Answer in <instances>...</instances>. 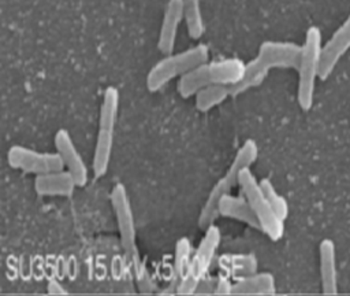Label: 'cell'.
I'll use <instances>...</instances> for the list:
<instances>
[{
    "mask_svg": "<svg viewBox=\"0 0 350 296\" xmlns=\"http://www.w3.org/2000/svg\"><path fill=\"white\" fill-rule=\"evenodd\" d=\"M350 49V15L332 33L327 42L321 47L320 78L327 79L340 62V59Z\"/></svg>",
    "mask_w": 350,
    "mask_h": 296,
    "instance_id": "11",
    "label": "cell"
},
{
    "mask_svg": "<svg viewBox=\"0 0 350 296\" xmlns=\"http://www.w3.org/2000/svg\"><path fill=\"white\" fill-rule=\"evenodd\" d=\"M321 32L319 27L312 26L306 30L305 41L302 44L301 60L298 64V86L297 100L304 111L313 106L316 81L320 78V60H321Z\"/></svg>",
    "mask_w": 350,
    "mask_h": 296,
    "instance_id": "5",
    "label": "cell"
},
{
    "mask_svg": "<svg viewBox=\"0 0 350 296\" xmlns=\"http://www.w3.org/2000/svg\"><path fill=\"white\" fill-rule=\"evenodd\" d=\"M77 184L67 170H59L37 175L34 178V189L40 196L46 197H68L74 193Z\"/></svg>",
    "mask_w": 350,
    "mask_h": 296,
    "instance_id": "13",
    "label": "cell"
},
{
    "mask_svg": "<svg viewBox=\"0 0 350 296\" xmlns=\"http://www.w3.org/2000/svg\"><path fill=\"white\" fill-rule=\"evenodd\" d=\"M193 247L187 237H180L175 244V252H174V262H172V270H171V280L168 284L178 288L180 280L186 275L191 258H193Z\"/></svg>",
    "mask_w": 350,
    "mask_h": 296,
    "instance_id": "19",
    "label": "cell"
},
{
    "mask_svg": "<svg viewBox=\"0 0 350 296\" xmlns=\"http://www.w3.org/2000/svg\"><path fill=\"white\" fill-rule=\"evenodd\" d=\"M260 186L267 197V200L269 201V204L272 206L273 211L278 214V217L284 221L288 215V204L287 200L275 189V186L272 185V182L268 178H262L260 180Z\"/></svg>",
    "mask_w": 350,
    "mask_h": 296,
    "instance_id": "23",
    "label": "cell"
},
{
    "mask_svg": "<svg viewBox=\"0 0 350 296\" xmlns=\"http://www.w3.org/2000/svg\"><path fill=\"white\" fill-rule=\"evenodd\" d=\"M183 5V21L186 23L187 33L191 38H200L205 32L201 0H182Z\"/></svg>",
    "mask_w": 350,
    "mask_h": 296,
    "instance_id": "22",
    "label": "cell"
},
{
    "mask_svg": "<svg viewBox=\"0 0 350 296\" xmlns=\"http://www.w3.org/2000/svg\"><path fill=\"white\" fill-rule=\"evenodd\" d=\"M215 281H216V277H212L208 274L200 282V285L196 289V292L193 293V296H216L215 295Z\"/></svg>",
    "mask_w": 350,
    "mask_h": 296,
    "instance_id": "26",
    "label": "cell"
},
{
    "mask_svg": "<svg viewBox=\"0 0 350 296\" xmlns=\"http://www.w3.org/2000/svg\"><path fill=\"white\" fill-rule=\"evenodd\" d=\"M111 204L120 237V244L126 256L138 264V248H137V230L135 219L131 208L129 193L123 184H116L111 190Z\"/></svg>",
    "mask_w": 350,
    "mask_h": 296,
    "instance_id": "8",
    "label": "cell"
},
{
    "mask_svg": "<svg viewBox=\"0 0 350 296\" xmlns=\"http://www.w3.org/2000/svg\"><path fill=\"white\" fill-rule=\"evenodd\" d=\"M232 285L234 282L231 281V278L220 273L215 281V295L216 296L232 295Z\"/></svg>",
    "mask_w": 350,
    "mask_h": 296,
    "instance_id": "25",
    "label": "cell"
},
{
    "mask_svg": "<svg viewBox=\"0 0 350 296\" xmlns=\"http://www.w3.org/2000/svg\"><path fill=\"white\" fill-rule=\"evenodd\" d=\"M156 296H178V288L171 284H167V286L160 289Z\"/></svg>",
    "mask_w": 350,
    "mask_h": 296,
    "instance_id": "28",
    "label": "cell"
},
{
    "mask_svg": "<svg viewBox=\"0 0 350 296\" xmlns=\"http://www.w3.org/2000/svg\"><path fill=\"white\" fill-rule=\"evenodd\" d=\"M55 147L63 162L64 170H67L72 175L77 186H85L89 178V170L72 137L66 129H59L56 132Z\"/></svg>",
    "mask_w": 350,
    "mask_h": 296,
    "instance_id": "10",
    "label": "cell"
},
{
    "mask_svg": "<svg viewBox=\"0 0 350 296\" xmlns=\"http://www.w3.org/2000/svg\"><path fill=\"white\" fill-rule=\"evenodd\" d=\"M48 293L51 296H64V295H67V291L59 281L52 280L48 282Z\"/></svg>",
    "mask_w": 350,
    "mask_h": 296,
    "instance_id": "27",
    "label": "cell"
},
{
    "mask_svg": "<svg viewBox=\"0 0 350 296\" xmlns=\"http://www.w3.org/2000/svg\"><path fill=\"white\" fill-rule=\"evenodd\" d=\"M219 215L260 230L258 221L243 195H226L219 203Z\"/></svg>",
    "mask_w": 350,
    "mask_h": 296,
    "instance_id": "15",
    "label": "cell"
},
{
    "mask_svg": "<svg viewBox=\"0 0 350 296\" xmlns=\"http://www.w3.org/2000/svg\"><path fill=\"white\" fill-rule=\"evenodd\" d=\"M271 296H287L286 293H280V292H275V293H272Z\"/></svg>",
    "mask_w": 350,
    "mask_h": 296,
    "instance_id": "29",
    "label": "cell"
},
{
    "mask_svg": "<svg viewBox=\"0 0 350 296\" xmlns=\"http://www.w3.org/2000/svg\"><path fill=\"white\" fill-rule=\"evenodd\" d=\"M302 45L290 41H264L258 47L257 55L245 63L243 78L231 86V96L241 95L258 86L271 69H298Z\"/></svg>",
    "mask_w": 350,
    "mask_h": 296,
    "instance_id": "1",
    "label": "cell"
},
{
    "mask_svg": "<svg viewBox=\"0 0 350 296\" xmlns=\"http://www.w3.org/2000/svg\"><path fill=\"white\" fill-rule=\"evenodd\" d=\"M119 112V90L115 86H108L104 90L100 107L98 127L115 129Z\"/></svg>",
    "mask_w": 350,
    "mask_h": 296,
    "instance_id": "21",
    "label": "cell"
},
{
    "mask_svg": "<svg viewBox=\"0 0 350 296\" xmlns=\"http://www.w3.org/2000/svg\"><path fill=\"white\" fill-rule=\"evenodd\" d=\"M238 185L241 195L246 197L258 221L260 230L265 233L272 241L280 240L284 233V221H282L273 211L260 186V181L254 177L250 169H246L239 174Z\"/></svg>",
    "mask_w": 350,
    "mask_h": 296,
    "instance_id": "6",
    "label": "cell"
},
{
    "mask_svg": "<svg viewBox=\"0 0 350 296\" xmlns=\"http://www.w3.org/2000/svg\"><path fill=\"white\" fill-rule=\"evenodd\" d=\"M231 96V89L230 86L226 85H211L206 88H202L194 95V106L198 111L206 112Z\"/></svg>",
    "mask_w": 350,
    "mask_h": 296,
    "instance_id": "20",
    "label": "cell"
},
{
    "mask_svg": "<svg viewBox=\"0 0 350 296\" xmlns=\"http://www.w3.org/2000/svg\"><path fill=\"white\" fill-rule=\"evenodd\" d=\"M209 60V49L205 44L193 45L180 52L164 55L146 75V86L150 92H157L175 78H182L193 69Z\"/></svg>",
    "mask_w": 350,
    "mask_h": 296,
    "instance_id": "4",
    "label": "cell"
},
{
    "mask_svg": "<svg viewBox=\"0 0 350 296\" xmlns=\"http://www.w3.org/2000/svg\"><path fill=\"white\" fill-rule=\"evenodd\" d=\"M275 292V278L267 271L235 280L232 285V296H271Z\"/></svg>",
    "mask_w": 350,
    "mask_h": 296,
    "instance_id": "17",
    "label": "cell"
},
{
    "mask_svg": "<svg viewBox=\"0 0 350 296\" xmlns=\"http://www.w3.org/2000/svg\"><path fill=\"white\" fill-rule=\"evenodd\" d=\"M320 262V281L321 289L325 295H335L338 292V271H336V254L335 244L325 238L319 247Z\"/></svg>",
    "mask_w": 350,
    "mask_h": 296,
    "instance_id": "14",
    "label": "cell"
},
{
    "mask_svg": "<svg viewBox=\"0 0 350 296\" xmlns=\"http://www.w3.org/2000/svg\"><path fill=\"white\" fill-rule=\"evenodd\" d=\"M217 269L230 278H243L257 273V259L253 254H223L217 256Z\"/></svg>",
    "mask_w": 350,
    "mask_h": 296,
    "instance_id": "16",
    "label": "cell"
},
{
    "mask_svg": "<svg viewBox=\"0 0 350 296\" xmlns=\"http://www.w3.org/2000/svg\"><path fill=\"white\" fill-rule=\"evenodd\" d=\"M220 241L221 233L216 225H211L205 229L200 244L193 252L189 270L178 285V296H193L200 282L209 274V270L216 260Z\"/></svg>",
    "mask_w": 350,
    "mask_h": 296,
    "instance_id": "7",
    "label": "cell"
},
{
    "mask_svg": "<svg viewBox=\"0 0 350 296\" xmlns=\"http://www.w3.org/2000/svg\"><path fill=\"white\" fill-rule=\"evenodd\" d=\"M135 271H137V285H138V291L141 293H152L154 291V281L152 278V275L149 274L148 269L141 264V262L138 264H135Z\"/></svg>",
    "mask_w": 350,
    "mask_h": 296,
    "instance_id": "24",
    "label": "cell"
},
{
    "mask_svg": "<svg viewBox=\"0 0 350 296\" xmlns=\"http://www.w3.org/2000/svg\"><path fill=\"white\" fill-rule=\"evenodd\" d=\"M7 162L12 169L36 177L64 169L57 152H40L23 145H12L7 152Z\"/></svg>",
    "mask_w": 350,
    "mask_h": 296,
    "instance_id": "9",
    "label": "cell"
},
{
    "mask_svg": "<svg viewBox=\"0 0 350 296\" xmlns=\"http://www.w3.org/2000/svg\"><path fill=\"white\" fill-rule=\"evenodd\" d=\"M257 155H258V148H257V144L254 140L249 138L241 145V148L237 151L231 164L228 166L226 174L216 181V184L211 189L209 195L206 196L205 203H204L200 217H198L200 227L206 229L211 225H215L213 222L219 217L220 200L226 195L231 193V189L235 185H238L239 174L243 170L252 167V164L257 160Z\"/></svg>",
    "mask_w": 350,
    "mask_h": 296,
    "instance_id": "3",
    "label": "cell"
},
{
    "mask_svg": "<svg viewBox=\"0 0 350 296\" xmlns=\"http://www.w3.org/2000/svg\"><path fill=\"white\" fill-rule=\"evenodd\" d=\"M183 21V5L182 0H168L157 38V48L163 55L174 52L179 26Z\"/></svg>",
    "mask_w": 350,
    "mask_h": 296,
    "instance_id": "12",
    "label": "cell"
},
{
    "mask_svg": "<svg viewBox=\"0 0 350 296\" xmlns=\"http://www.w3.org/2000/svg\"><path fill=\"white\" fill-rule=\"evenodd\" d=\"M113 138H115V129L98 127L94 149H93V159H92V170L94 177L100 178L105 175L108 171L112 149H113Z\"/></svg>",
    "mask_w": 350,
    "mask_h": 296,
    "instance_id": "18",
    "label": "cell"
},
{
    "mask_svg": "<svg viewBox=\"0 0 350 296\" xmlns=\"http://www.w3.org/2000/svg\"><path fill=\"white\" fill-rule=\"evenodd\" d=\"M245 74V63L238 58L221 60H208L189 71L178 82V92L182 97L189 99L202 88L211 85L234 86Z\"/></svg>",
    "mask_w": 350,
    "mask_h": 296,
    "instance_id": "2",
    "label": "cell"
}]
</instances>
